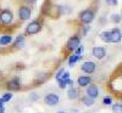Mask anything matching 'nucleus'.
<instances>
[{
  "label": "nucleus",
  "mask_w": 122,
  "mask_h": 113,
  "mask_svg": "<svg viewBox=\"0 0 122 113\" xmlns=\"http://www.w3.org/2000/svg\"><path fill=\"white\" fill-rule=\"evenodd\" d=\"M66 85L70 86V88H73V81L71 80V79H67V80H66Z\"/></svg>",
  "instance_id": "29"
},
{
  "label": "nucleus",
  "mask_w": 122,
  "mask_h": 113,
  "mask_svg": "<svg viewBox=\"0 0 122 113\" xmlns=\"http://www.w3.org/2000/svg\"><path fill=\"white\" fill-rule=\"evenodd\" d=\"M12 97H14V95H12V94H11V92H10V91H9V92H5V94L3 95V97H1V100H3L4 102H9V101H10V100H11Z\"/></svg>",
  "instance_id": "21"
},
{
  "label": "nucleus",
  "mask_w": 122,
  "mask_h": 113,
  "mask_svg": "<svg viewBox=\"0 0 122 113\" xmlns=\"http://www.w3.org/2000/svg\"><path fill=\"white\" fill-rule=\"evenodd\" d=\"M12 18H14V15L10 10H1L0 11V23L1 24H10L12 22Z\"/></svg>",
  "instance_id": "3"
},
{
  "label": "nucleus",
  "mask_w": 122,
  "mask_h": 113,
  "mask_svg": "<svg viewBox=\"0 0 122 113\" xmlns=\"http://www.w3.org/2000/svg\"><path fill=\"white\" fill-rule=\"evenodd\" d=\"M110 33H111V43L118 44L121 40H122V33H121V29H120V28L111 29Z\"/></svg>",
  "instance_id": "10"
},
{
  "label": "nucleus",
  "mask_w": 122,
  "mask_h": 113,
  "mask_svg": "<svg viewBox=\"0 0 122 113\" xmlns=\"http://www.w3.org/2000/svg\"><path fill=\"white\" fill-rule=\"evenodd\" d=\"M93 19H94V12L92 11V10H89V9L83 10V11L79 14V21L82 23H84V24L92 23Z\"/></svg>",
  "instance_id": "2"
},
{
  "label": "nucleus",
  "mask_w": 122,
  "mask_h": 113,
  "mask_svg": "<svg viewBox=\"0 0 122 113\" xmlns=\"http://www.w3.org/2000/svg\"><path fill=\"white\" fill-rule=\"evenodd\" d=\"M59 102H60V97L56 94H48L44 97V104L48 105V106L54 107V106H56L59 104Z\"/></svg>",
  "instance_id": "6"
},
{
  "label": "nucleus",
  "mask_w": 122,
  "mask_h": 113,
  "mask_svg": "<svg viewBox=\"0 0 122 113\" xmlns=\"http://www.w3.org/2000/svg\"><path fill=\"white\" fill-rule=\"evenodd\" d=\"M95 68H97V65L93 62V61H86V62L81 66V69H82V72H84L86 74L94 73Z\"/></svg>",
  "instance_id": "8"
},
{
  "label": "nucleus",
  "mask_w": 122,
  "mask_h": 113,
  "mask_svg": "<svg viewBox=\"0 0 122 113\" xmlns=\"http://www.w3.org/2000/svg\"><path fill=\"white\" fill-rule=\"evenodd\" d=\"M79 45H81V38H79L78 35H72V37L68 39L66 47H67L68 51H73V50H76Z\"/></svg>",
  "instance_id": "4"
},
{
  "label": "nucleus",
  "mask_w": 122,
  "mask_h": 113,
  "mask_svg": "<svg viewBox=\"0 0 122 113\" xmlns=\"http://www.w3.org/2000/svg\"><path fill=\"white\" fill-rule=\"evenodd\" d=\"M81 101H82V104H83L84 106H93V105H94V99H92V97H89V96H87V95L81 99Z\"/></svg>",
  "instance_id": "16"
},
{
  "label": "nucleus",
  "mask_w": 122,
  "mask_h": 113,
  "mask_svg": "<svg viewBox=\"0 0 122 113\" xmlns=\"http://www.w3.org/2000/svg\"><path fill=\"white\" fill-rule=\"evenodd\" d=\"M75 51H76V55H81V54H82V51H83V46H82V45H79Z\"/></svg>",
  "instance_id": "27"
},
{
  "label": "nucleus",
  "mask_w": 122,
  "mask_h": 113,
  "mask_svg": "<svg viewBox=\"0 0 122 113\" xmlns=\"http://www.w3.org/2000/svg\"><path fill=\"white\" fill-rule=\"evenodd\" d=\"M77 83L81 88H87L88 85L92 84V78H90V75H81L77 79Z\"/></svg>",
  "instance_id": "12"
},
{
  "label": "nucleus",
  "mask_w": 122,
  "mask_h": 113,
  "mask_svg": "<svg viewBox=\"0 0 122 113\" xmlns=\"http://www.w3.org/2000/svg\"><path fill=\"white\" fill-rule=\"evenodd\" d=\"M111 109L112 113H122V104H115Z\"/></svg>",
  "instance_id": "20"
},
{
  "label": "nucleus",
  "mask_w": 122,
  "mask_h": 113,
  "mask_svg": "<svg viewBox=\"0 0 122 113\" xmlns=\"http://www.w3.org/2000/svg\"><path fill=\"white\" fill-rule=\"evenodd\" d=\"M121 17H122V15H121Z\"/></svg>",
  "instance_id": "36"
},
{
  "label": "nucleus",
  "mask_w": 122,
  "mask_h": 113,
  "mask_svg": "<svg viewBox=\"0 0 122 113\" xmlns=\"http://www.w3.org/2000/svg\"><path fill=\"white\" fill-rule=\"evenodd\" d=\"M78 96H79V90L78 89H76V88H70L68 89V91H67V97L70 99V100H77L78 99Z\"/></svg>",
  "instance_id": "13"
},
{
  "label": "nucleus",
  "mask_w": 122,
  "mask_h": 113,
  "mask_svg": "<svg viewBox=\"0 0 122 113\" xmlns=\"http://www.w3.org/2000/svg\"><path fill=\"white\" fill-rule=\"evenodd\" d=\"M59 86L60 89H65L67 85H66V80H59Z\"/></svg>",
  "instance_id": "25"
},
{
  "label": "nucleus",
  "mask_w": 122,
  "mask_h": 113,
  "mask_svg": "<svg viewBox=\"0 0 122 113\" xmlns=\"http://www.w3.org/2000/svg\"><path fill=\"white\" fill-rule=\"evenodd\" d=\"M25 46V37L23 35H18L15 40V47L17 49H22Z\"/></svg>",
  "instance_id": "14"
},
{
  "label": "nucleus",
  "mask_w": 122,
  "mask_h": 113,
  "mask_svg": "<svg viewBox=\"0 0 122 113\" xmlns=\"http://www.w3.org/2000/svg\"><path fill=\"white\" fill-rule=\"evenodd\" d=\"M87 96L92 97V99H97L99 96V88L95 84H90L87 86Z\"/></svg>",
  "instance_id": "11"
},
{
  "label": "nucleus",
  "mask_w": 122,
  "mask_h": 113,
  "mask_svg": "<svg viewBox=\"0 0 122 113\" xmlns=\"http://www.w3.org/2000/svg\"><path fill=\"white\" fill-rule=\"evenodd\" d=\"M89 30H90V27H89V26H84V28H83V30H82V35H86Z\"/></svg>",
  "instance_id": "28"
},
{
  "label": "nucleus",
  "mask_w": 122,
  "mask_h": 113,
  "mask_svg": "<svg viewBox=\"0 0 122 113\" xmlns=\"http://www.w3.org/2000/svg\"><path fill=\"white\" fill-rule=\"evenodd\" d=\"M12 42V37L11 35H3L0 38V44L1 45H9Z\"/></svg>",
  "instance_id": "18"
},
{
  "label": "nucleus",
  "mask_w": 122,
  "mask_h": 113,
  "mask_svg": "<svg viewBox=\"0 0 122 113\" xmlns=\"http://www.w3.org/2000/svg\"><path fill=\"white\" fill-rule=\"evenodd\" d=\"M64 72H65V69L64 68H61L59 72H57V73H56V75H55V78H56V80L59 81L61 78H62V74H64Z\"/></svg>",
  "instance_id": "23"
},
{
  "label": "nucleus",
  "mask_w": 122,
  "mask_h": 113,
  "mask_svg": "<svg viewBox=\"0 0 122 113\" xmlns=\"http://www.w3.org/2000/svg\"><path fill=\"white\" fill-rule=\"evenodd\" d=\"M92 55L98 60H103L106 56V50L101 46H95V47L92 49Z\"/></svg>",
  "instance_id": "9"
},
{
  "label": "nucleus",
  "mask_w": 122,
  "mask_h": 113,
  "mask_svg": "<svg viewBox=\"0 0 122 113\" xmlns=\"http://www.w3.org/2000/svg\"><path fill=\"white\" fill-rule=\"evenodd\" d=\"M106 4L110 5V6H116L118 4V1L117 0H106Z\"/></svg>",
  "instance_id": "24"
},
{
  "label": "nucleus",
  "mask_w": 122,
  "mask_h": 113,
  "mask_svg": "<svg viewBox=\"0 0 122 113\" xmlns=\"http://www.w3.org/2000/svg\"><path fill=\"white\" fill-rule=\"evenodd\" d=\"M6 88L9 89V91L11 92V91H18L20 89H21V80H20L18 78H12V79H10L7 81V84H6Z\"/></svg>",
  "instance_id": "5"
},
{
  "label": "nucleus",
  "mask_w": 122,
  "mask_h": 113,
  "mask_svg": "<svg viewBox=\"0 0 122 113\" xmlns=\"http://www.w3.org/2000/svg\"><path fill=\"white\" fill-rule=\"evenodd\" d=\"M29 99H30V100H32V101H36V100L38 99V95L36 94V92H33V94H32V95H30V97H29Z\"/></svg>",
  "instance_id": "30"
},
{
  "label": "nucleus",
  "mask_w": 122,
  "mask_h": 113,
  "mask_svg": "<svg viewBox=\"0 0 122 113\" xmlns=\"http://www.w3.org/2000/svg\"><path fill=\"white\" fill-rule=\"evenodd\" d=\"M121 21H122L121 15H118V14H114L112 16H111V22H112V23L117 24V23H120Z\"/></svg>",
  "instance_id": "19"
},
{
  "label": "nucleus",
  "mask_w": 122,
  "mask_h": 113,
  "mask_svg": "<svg viewBox=\"0 0 122 113\" xmlns=\"http://www.w3.org/2000/svg\"><path fill=\"white\" fill-rule=\"evenodd\" d=\"M103 104H104L105 106L111 105V104H112V99H111V97H107V96H105V97H104V100H103Z\"/></svg>",
  "instance_id": "22"
},
{
  "label": "nucleus",
  "mask_w": 122,
  "mask_h": 113,
  "mask_svg": "<svg viewBox=\"0 0 122 113\" xmlns=\"http://www.w3.org/2000/svg\"><path fill=\"white\" fill-rule=\"evenodd\" d=\"M82 113H92V112H82Z\"/></svg>",
  "instance_id": "34"
},
{
  "label": "nucleus",
  "mask_w": 122,
  "mask_h": 113,
  "mask_svg": "<svg viewBox=\"0 0 122 113\" xmlns=\"http://www.w3.org/2000/svg\"><path fill=\"white\" fill-rule=\"evenodd\" d=\"M25 1H26L27 4H29V5H33V4L36 3V0H25Z\"/></svg>",
  "instance_id": "31"
},
{
  "label": "nucleus",
  "mask_w": 122,
  "mask_h": 113,
  "mask_svg": "<svg viewBox=\"0 0 122 113\" xmlns=\"http://www.w3.org/2000/svg\"><path fill=\"white\" fill-rule=\"evenodd\" d=\"M81 58H82V56H81V55H71L70 57H68V65L70 66H73L76 62H78V61L81 60Z\"/></svg>",
  "instance_id": "17"
},
{
  "label": "nucleus",
  "mask_w": 122,
  "mask_h": 113,
  "mask_svg": "<svg viewBox=\"0 0 122 113\" xmlns=\"http://www.w3.org/2000/svg\"><path fill=\"white\" fill-rule=\"evenodd\" d=\"M100 39L103 40L104 43H111V33L110 30H105L100 34Z\"/></svg>",
  "instance_id": "15"
},
{
  "label": "nucleus",
  "mask_w": 122,
  "mask_h": 113,
  "mask_svg": "<svg viewBox=\"0 0 122 113\" xmlns=\"http://www.w3.org/2000/svg\"><path fill=\"white\" fill-rule=\"evenodd\" d=\"M42 30V22L39 19H36V21H32L27 27H26V34L28 35H33L37 34Z\"/></svg>",
  "instance_id": "1"
},
{
  "label": "nucleus",
  "mask_w": 122,
  "mask_h": 113,
  "mask_svg": "<svg viewBox=\"0 0 122 113\" xmlns=\"http://www.w3.org/2000/svg\"><path fill=\"white\" fill-rule=\"evenodd\" d=\"M0 77H1V74H0Z\"/></svg>",
  "instance_id": "35"
},
{
  "label": "nucleus",
  "mask_w": 122,
  "mask_h": 113,
  "mask_svg": "<svg viewBox=\"0 0 122 113\" xmlns=\"http://www.w3.org/2000/svg\"><path fill=\"white\" fill-rule=\"evenodd\" d=\"M57 113H65V112H62V111H60V112H57Z\"/></svg>",
  "instance_id": "33"
},
{
  "label": "nucleus",
  "mask_w": 122,
  "mask_h": 113,
  "mask_svg": "<svg viewBox=\"0 0 122 113\" xmlns=\"http://www.w3.org/2000/svg\"><path fill=\"white\" fill-rule=\"evenodd\" d=\"M30 14H32V10L28 6H21L18 9V18L21 21H27L30 17Z\"/></svg>",
  "instance_id": "7"
},
{
  "label": "nucleus",
  "mask_w": 122,
  "mask_h": 113,
  "mask_svg": "<svg viewBox=\"0 0 122 113\" xmlns=\"http://www.w3.org/2000/svg\"><path fill=\"white\" fill-rule=\"evenodd\" d=\"M67 79H70V73L68 72H64V74H62V78H61L60 80H67Z\"/></svg>",
  "instance_id": "26"
},
{
  "label": "nucleus",
  "mask_w": 122,
  "mask_h": 113,
  "mask_svg": "<svg viewBox=\"0 0 122 113\" xmlns=\"http://www.w3.org/2000/svg\"><path fill=\"white\" fill-rule=\"evenodd\" d=\"M4 104H5V102H4L1 99H0V108H3V107H4Z\"/></svg>",
  "instance_id": "32"
}]
</instances>
